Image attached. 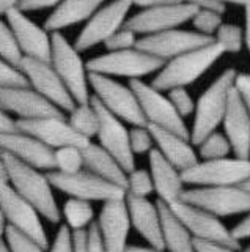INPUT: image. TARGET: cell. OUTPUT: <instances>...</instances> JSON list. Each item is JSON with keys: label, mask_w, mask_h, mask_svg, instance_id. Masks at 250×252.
Listing matches in <instances>:
<instances>
[{"label": "cell", "mask_w": 250, "mask_h": 252, "mask_svg": "<svg viewBox=\"0 0 250 252\" xmlns=\"http://www.w3.org/2000/svg\"><path fill=\"white\" fill-rule=\"evenodd\" d=\"M148 159H150V173L153 177L154 192L158 194L159 202L173 205L181 200L183 194L186 192V183L181 170L167 161L156 147L148 155Z\"/></svg>", "instance_id": "d4e9b609"}, {"label": "cell", "mask_w": 250, "mask_h": 252, "mask_svg": "<svg viewBox=\"0 0 250 252\" xmlns=\"http://www.w3.org/2000/svg\"><path fill=\"white\" fill-rule=\"evenodd\" d=\"M221 3L226 5V3H231V5H241L244 8H249L250 6V0H219Z\"/></svg>", "instance_id": "91938a15"}, {"label": "cell", "mask_w": 250, "mask_h": 252, "mask_svg": "<svg viewBox=\"0 0 250 252\" xmlns=\"http://www.w3.org/2000/svg\"><path fill=\"white\" fill-rule=\"evenodd\" d=\"M132 3L129 0H112L111 3L101 6L87 21L79 36L76 38V49L85 52L98 44H104L115 32L124 27Z\"/></svg>", "instance_id": "7c38bea8"}, {"label": "cell", "mask_w": 250, "mask_h": 252, "mask_svg": "<svg viewBox=\"0 0 250 252\" xmlns=\"http://www.w3.org/2000/svg\"><path fill=\"white\" fill-rule=\"evenodd\" d=\"M83 162H85V169L93 172L95 175L107 180L109 183H113L116 186L126 189L129 173L124 170V167L118 162L116 158H113L99 144L90 142L83 148Z\"/></svg>", "instance_id": "83f0119b"}, {"label": "cell", "mask_w": 250, "mask_h": 252, "mask_svg": "<svg viewBox=\"0 0 250 252\" xmlns=\"http://www.w3.org/2000/svg\"><path fill=\"white\" fill-rule=\"evenodd\" d=\"M0 59L6 60L11 65L18 66L21 65L24 54L18 44V39L14 36V32L11 30L10 24L2 19L0 16Z\"/></svg>", "instance_id": "d6a6232c"}, {"label": "cell", "mask_w": 250, "mask_h": 252, "mask_svg": "<svg viewBox=\"0 0 250 252\" xmlns=\"http://www.w3.org/2000/svg\"><path fill=\"white\" fill-rule=\"evenodd\" d=\"M0 107L14 114L18 120H36L46 117H63V110L46 99L32 87L0 89Z\"/></svg>", "instance_id": "d6986e66"}, {"label": "cell", "mask_w": 250, "mask_h": 252, "mask_svg": "<svg viewBox=\"0 0 250 252\" xmlns=\"http://www.w3.org/2000/svg\"><path fill=\"white\" fill-rule=\"evenodd\" d=\"M181 200L217 218L250 213V192L242 186H195L186 189Z\"/></svg>", "instance_id": "52a82bcc"}, {"label": "cell", "mask_w": 250, "mask_h": 252, "mask_svg": "<svg viewBox=\"0 0 250 252\" xmlns=\"http://www.w3.org/2000/svg\"><path fill=\"white\" fill-rule=\"evenodd\" d=\"M129 2L134 6H140L142 10H146V8H153L159 5L176 3V2H181V0H129Z\"/></svg>", "instance_id": "f5cc1de1"}, {"label": "cell", "mask_w": 250, "mask_h": 252, "mask_svg": "<svg viewBox=\"0 0 250 252\" xmlns=\"http://www.w3.org/2000/svg\"><path fill=\"white\" fill-rule=\"evenodd\" d=\"M154 192V183L151 173L145 169H134L128 175L126 194L136 197H148Z\"/></svg>", "instance_id": "8d00e7d4"}, {"label": "cell", "mask_w": 250, "mask_h": 252, "mask_svg": "<svg viewBox=\"0 0 250 252\" xmlns=\"http://www.w3.org/2000/svg\"><path fill=\"white\" fill-rule=\"evenodd\" d=\"M194 244H195V252H236L233 248L223 246V244L201 241V240H194Z\"/></svg>", "instance_id": "c3c4849f"}, {"label": "cell", "mask_w": 250, "mask_h": 252, "mask_svg": "<svg viewBox=\"0 0 250 252\" xmlns=\"http://www.w3.org/2000/svg\"><path fill=\"white\" fill-rule=\"evenodd\" d=\"M71 246L74 252H90L88 251V233L87 228L71 230Z\"/></svg>", "instance_id": "7dc6e473"}, {"label": "cell", "mask_w": 250, "mask_h": 252, "mask_svg": "<svg viewBox=\"0 0 250 252\" xmlns=\"http://www.w3.org/2000/svg\"><path fill=\"white\" fill-rule=\"evenodd\" d=\"M90 101L95 106L99 117V131L96 136L99 139V145L104 150H107L113 158H116L128 173L132 172L136 169V159H134L136 155L132 153L131 148L129 129L124 126L123 120L115 117L112 112H109L96 96L91 94Z\"/></svg>", "instance_id": "e0dca14e"}, {"label": "cell", "mask_w": 250, "mask_h": 252, "mask_svg": "<svg viewBox=\"0 0 250 252\" xmlns=\"http://www.w3.org/2000/svg\"><path fill=\"white\" fill-rule=\"evenodd\" d=\"M168 207L186 225V228L191 232L195 240L223 244V246L233 248L234 251L241 249V241L234 238L233 232L228 227H225L221 218L214 216L213 213L184 200H179L173 205H168Z\"/></svg>", "instance_id": "8fae6325"}, {"label": "cell", "mask_w": 250, "mask_h": 252, "mask_svg": "<svg viewBox=\"0 0 250 252\" xmlns=\"http://www.w3.org/2000/svg\"><path fill=\"white\" fill-rule=\"evenodd\" d=\"M6 228H8V220H6L5 213L2 211V208H0V240L5 238Z\"/></svg>", "instance_id": "680465c9"}, {"label": "cell", "mask_w": 250, "mask_h": 252, "mask_svg": "<svg viewBox=\"0 0 250 252\" xmlns=\"http://www.w3.org/2000/svg\"><path fill=\"white\" fill-rule=\"evenodd\" d=\"M181 175L184 183L191 186H242L250 180V159L226 156L198 161Z\"/></svg>", "instance_id": "ba28073f"}, {"label": "cell", "mask_w": 250, "mask_h": 252, "mask_svg": "<svg viewBox=\"0 0 250 252\" xmlns=\"http://www.w3.org/2000/svg\"><path fill=\"white\" fill-rule=\"evenodd\" d=\"M0 252H11L10 248H8V244H6L5 238L0 240Z\"/></svg>", "instance_id": "94428289"}, {"label": "cell", "mask_w": 250, "mask_h": 252, "mask_svg": "<svg viewBox=\"0 0 250 252\" xmlns=\"http://www.w3.org/2000/svg\"><path fill=\"white\" fill-rule=\"evenodd\" d=\"M68 122L85 139L91 140L93 137L98 136L99 117L95 106L91 104V101L83 102V104H76V107L69 112Z\"/></svg>", "instance_id": "4dcf8cb0"}, {"label": "cell", "mask_w": 250, "mask_h": 252, "mask_svg": "<svg viewBox=\"0 0 250 252\" xmlns=\"http://www.w3.org/2000/svg\"><path fill=\"white\" fill-rule=\"evenodd\" d=\"M52 186L58 191L68 194L74 199L87 200V202H109L115 199H124L126 189L109 183L107 180L95 175L93 172L83 169L77 173H60L57 170L48 172Z\"/></svg>", "instance_id": "9c48e42d"}, {"label": "cell", "mask_w": 250, "mask_h": 252, "mask_svg": "<svg viewBox=\"0 0 250 252\" xmlns=\"http://www.w3.org/2000/svg\"><path fill=\"white\" fill-rule=\"evenodd\" d=\"M222 125L234 156L250 159V114L236 89L230 93Z\"/></svg>", "instance_id": "603a6c76"}, {"label": "cell", "mask_w": 250, "mask_h": 252, "mask_svg": "<svg viewBox=\"0 0 250 252\" xmlns=\"http://www.w3.org/2000/svg\"><path fill=\"white\" fill-rule=\"evenodd\" d=\"M85 169L83 148L79 147H61L56 150V170L60 173H77Z\"/></svg>", "instance_id": "836d02e7"}, {"label": "cell", "mask_w": 250, "mask_h": 252, "mask_svg": "<svg viewBox=\"0 0 250 252\" xmlns=\"http://www.w3.org/2000/svg\"><path fill=\"white\" fill-rule=\"evenodd\" d=\"M131 136V148L134 155H150L151 150L156 147L153 134L148 126H132L129 131Z\"/></svg>", "instance_id": "ab89813d"}, {"label": "cell", "mask_w": 250, "mask_h": 252, "mask_svg": "<svg viewBox=\"0 0 250 252\" xmlns=\"http://www.w3.org/2000/svg\"><path fill=\"white\" fill-rule=\"evenodd\" d=\"M158 207L162 219L164 249L167 252H195V238L186 228V225L176 218L168 205L158 200Z\"/></svg>", "instance_id": "f1b7e54d"}, {"label": "cell", "mask_w": 250, "mask_h": 252, "mask_svg": "<svg viewBox=\"0 0 250 252\" xmlns=\"http://www.w3.org/2000/svg\"><path fill=\"white\" fill-rule=\"evenodd\" d=\"M148 128H150L153 134L156 148H158L161 155L166 158L167 161L173 164L176 169L184 172L198 162V155L195 153L192 142L189 139L179 136L176 132H171L168 129L159 128V126H154V125H148Z\"/></svg>", "instance_id": "484cf974"}, {"label": "cell", "mask_w": 250, "mask_h": 252, "mask_svg": "<svg viewBox=\"0 0 250 252\" xmlns=\"http://www.w3.org/2000/svg\"><path fill=\"white\" fill-rule=\"evenodd\" d=\"M48 252H74L71 246V228L66 224H63L58 228V232L49 246Z\"/></svg>", "instance_id": "7bdbcfd3"}, {"label": "cell", "mask_w": 250, "mask_h": 252, "mask_svg": "<svg viewBox=\"0 0 250 252\" xmlns=\"http://www.w3.org/2000/svg\"><path fill=\"white\" fill-rule=\"evenodd\" d=\"M0 208L5 213L8 225L28 235L44 249H49L48 233L41 222V215L32 203L26 200L16 189L8 185H0Z\"/></svg>", "instance_id": "4fadbf2b"}, {"label": "cell", "mask_w": 250, "mask_h": 252, "mask_svg": "<svg viewBox=\"0 0 250 252\" xmlns=\"http://www.w3.org/2000/svg\"><path fill=\"white\" fill-rule=\"evenodd\" d=\"M8 183H10L8 165H6V162L3 161V158H0V185H8Z\"/></svg>", "instance_id": "11a10c76"}, {"label": "cell", "mask_w": 250, "mask_h": 252, "mask_svg": "<svg viewBox=\"0 0 250 252\" xmlns=\"http://www.w3.org/2000/svg\"><path fill=\"white\" fill-rule=\"evenodd\" d=\"M19 69L26 74L27 81L33 90H36L46 99L54 102L63 112H71L77 102L66 89L65 82L52 66V63L24 57L19 65Z\"/></svg>", "instance_id": "2e32d148"}, {"label": "cell", "mask_w": 250, "mask_h": 252, "mask_svg": "<svg viewBox=\"0 0 250 252\" xmlns=\"http://www.w3.org/2000/svg\"><path fill=\"white\" fill-rule=\"evenodd\" d=\"M242 188H244V189H247V191L250 192V180H247V181H246V183H244V185H242Z\"/></svg>", "instance_id": "6125c7cd"}, {"label": "cell", "mask_w": 250, "mask_h": 252, "mask_svg": "<svg viewBox=\"0 0 250 252\" xmlns=\"http://www.w3.org/2000/svg\"><path fill=\"white\" fill-rule=\"evenodd\" d=\"M14 131H18V122L5 109L0 107V136Z\"/></svg>", "instance_id": "681fc988"}, {"label": "cell", "mask_w": 250, "mask_h": 252, "mask_svg": "<svg viewBox=\"0 0 250 252\" xmlns=\"http://www.w3.org/2000/svg\"><path fill=\"white\" fill-rule=\"evenodd\" d=\"M98 224L103 232L106 241L107 252H126L129 244V232H131V216L124 199H115L103 203L99 211Z\"/></svg>", "instance_id": "7402d4cb"}, {"label": "cell", "mask_w": 250, "mask_h": 252, "mask_svg": "<svg viewBox=\"0 0 250 252\" xmlns=\"http://www.w3.org/2000/svg\"><path fill=\"white\" fill-rule=\"evenodd\" d=\"M216 43L222 46V49L228 54H238L241 52L244 46V32L239 26L234 24H222L221 29L214 35Z\"/></svg>", "instance_id": "e575fe53"}, {"label": "cell", "mask_w": 250, "mask_h": 252, "mask_svg": "<svg viewBox=\"0 0 250 252\" xmlns=\"http://www.w3.org/2000/svg\"><path fill=\"white\" fill-rule=\"evenodd\" d=\"M18 129L41 140L48 147L57 150L61 147H79L85 148L91 140L85 139L77 132L68 118L63 117H46L36 120H16Z\"/></svg>", "instance_id": "ac0fdd59"}, {"label": "cell", "mask_w": 250, "mask_h": 252, "mask_svg": "<svg viewBox=\"0 0 250 252\" xmlns=\"http://www.w3.org/2000/svg\"><path fill=\"white\" fill-rule=\"evenodd\" d=\"M51 63L77 104L90 102V73L87 63L82 60L81 52L76 49V46L61 35V32H52Z\"/></svg>", "instance_id": "277c9868"}, {"label": "cell", "mask_w": 250, "mask_h": 252, "mask_svg": "<svg viewBox=\"0 0 250 252\" xmlns=\"http://www.w3.org/2000/svg\"><path fill=\"white\" fill-rule=\"evenodd\" d=\"M222 14L216 10H208V8H198L197 13L194 14L192 24L198 33L206 36H213L217 33V30L222 26Z\"/></svg>", "instance_id": "d590c367"}, {"label": "cell", "mask_w": 250, "mask_h": 252, "mask_svg": "<svg viewBox=\"0 0 250 252\" xmlns=\"http://www.w3.org/2000/svg\"><path fill=\"white\" fill-rule=\"evenodd\" d=\"M167 62L151 54L132 47L128 51L107 52L87 62L88 73H96L109 77H128L129 81L142 79L156 71H161Z\"/></svg>", "instance_id": "5b68a950"}, {"label": "cell", "mask_w": 250, "mask_h": 252, "mask_svg": "<svg viewBox=\"0 0 250 252\" xmlns=\"http://www.w3.org/2000/svg\"><path fill=\"white\" fill-rule=\"evenodd\" d=\"M61 216L71 230H79V228H87L91 222H95V208H93L91 202L69 197L63 203Z\"/></svg>", "instance_id": "f546056e"}, {"label": "cell", "mask_w": 250, "mask_h": 252, "mask_svg": "<svg viewBox=\"0 0 250 252\" xmlns=\"http://www.w3.org/2000/svg\"><path fill=\"white\" fill-rule=\"evenodd\" d=\"M214 41L216 39L213 36H206L198 33V32L171 29L167 32H161V33L139 38L136 47L158 59H162L164 62H168L178 57V55H183L194 49H200V47L208 46Z\"/></svg>", "instance_id": "9a60e30c"}, {"label": "cell", "mask_w": 250, "mask_h": 252, "mask_svg": "<svg viewBox=\"0 0 250 252\" xmlns=\"http://www.w3.org/2000/svg\"><path fill=\"white\" fill-rule=\"evenodd\" d=\"M168 98L171 101V104L176 109V112L184 117H189L195 112V102L191 96V93L186 90V87H178V89H171L168 90Z\"/></svg>", "instance_id": "60d3db41"}, {"label": "cell", "mask_w": 250, "mask_h": 252, "mask_svg": "<svg viewBox=\"0 0 250 252\" xmlns=\"http://www.w3.org/2000/svg\"><path fill=\"white\" fill-rule=\"evenodd\" d=\"M106 0H63L46 19L44 29L48 32H60L66 27L88 21Z\"/></svg>", "instance_id": "4316f807"}, {"label": "cell", "mask_w": 250, "mask_h": 252, "mask_svg": "<svg viewBox=\"0 0 250 252\" xmlns=\"http://www.w3.org/2000/svg\"><path fill=\"white\" fill-rule=\"evenodd\" d=\"M234 89L238 90L239 96L244 101V104L250 114V74L249 73H238Z\"/></svg>", "instance_id": "f6af8a7d"}, {"label": "cell", "mask_w": 250, "mask_h": 252, "mask_svg": "<svg viewBox=\"0 0 250 252\" xmlns=\"http://www.w3.org/2000/svg\"><path fill=\"white\" fill-rule=\"evenodd\" d=\"M0 147L5 153L38 170H56V150L27 132L14 131L0 136Z\"/></svg>", "instance_id": "44dd1931"}, {"label": "cell", "mask_w": 250, "mask_h": 252, "mask_svg": "<svg viewBox=\"0 0 250 252\" xmlns=\"http://www.w3.org/2000/svg\"><path fill=\"white\" fill-rule=\"evenodd\" d=\"M238 71L234 68L225 69L208 89L200 94L194 112V125L191 129L192 145H198L211 132L217 131L222 125L228 107L230 93L234 89Z\"/></svg>", "instance_id": "7a4b0ae2"}, {"label": "cell", "mask_w": 250, "mask_h": 252, "mask_svg": "<svg viewBox=\"0 0 250 252\" xmlns=\"http://www.w3.org/2000/svg\"><path fill=\"white\" fill-rule=\"evenodd\" d=\"M244 14H246V27H244V39H246V46L250 52V6L244 8Z\"/></svg>", "instance_id": "9f6ffc18"}, {"label": "cell", "mask_w": 250, "mask_h": 252, "mask_svg": "<svg viewBox=\"0 0 250 252\" xmlns=\"http://www.w3.org/2000/svg\"><path fill=\"white\" fill-rule=\"evenodd\" d=\"M5 18L14 32V36L18 39V44L24 57L51 63L52 33H49L44 27L38 26L36 22L28 18L26 11L19 10V8L10 11Z\"/></svg>", "instance_id": "ffe728a7"}, {"label": "cell", "mask_w": 250, "mask_h": 252, "mask_svg": "<svg viewBox=\"0 0 250 252\" xmlns=\"http://www.w3.org/2000/svg\"><path fill=\"white\" fill-rule=\"evenodd\" d=\"M2 155H3V150H2V147H0V158H2Z\"/></svg>", "instance_id": "be15d7a7"}, {"label": "cell", "mask_w": 250, "mask_h": 252, "mask_svg": "<svg viewBox=\"0 0 250 252\" xmlns=\"http://www.w3.org/2000/svg\"><path fill=\"white\" fill-rule=\"evenodd\" d=\"M184 3H191L198 8H208V10H216L219 13H225V5L219 0H181Z\"/></svg>", "instance_id": "816d5d0a"}, {"label": "cell", "mask_w": 250, "mask_h": 252, "mask_svg": "<svg viewBox=\"0 0 250 252\" xmlns=\"http://www.w3.org/2000/svg\"><path fill=\"white\" fill-rule=\"evenodd\" d=\"M126 205L131 216V224L136 232L148 243V246L164 249L162 219L158 202L153 203L146 197L126 194Z\"/></svg>", "instance_id": "cb8c5ba5"}, {"label": "cell", "mask_w": 250, "mask_h": 252, "mask_svg": "<svg viewBox=\"0 0 250 252\" xmlns=\"http://www.w3.org/2000/svg\"><path fill=\"white\" fill-rule=\"evenodd\" d=\"M3 161L10 170V183L16 191L40 211V215L52 224H58L61 211L57 205L54 188L48 173H41L38 169L16 159L14 156L3 152Z\"/></svg>", "instance_id": "6da1fadb"}, {"label": "cell", "mask_w": 250, "mask_h": 252, "mask_svg": "<svg viewBox=\"0 0 250 252\" xmlns=\"http://www.w3.org/2000/svg\"><path fill=\"white\" fill-rule=\"evenodd\" d=\"M87 233H88V251L90 252H107L106 251V241L103 232H101L98 220L91 222L87 227Z\"/></svg>", "instance_id": "ee69618b"}, {"label": "cell", "mask_w": 250, "mask_h": 252, "mask_svg": "<svg viewBox=\"0 0 250 252\" xmlns=\"http://www.w3.org/2000/svg\"><path fill=\"white\" fill-rule=\"evenodd\" d=\"M197 10L198 6L184 2L146 8V10H142L128 18L124 27L143 36L161 33V32H167L171 29H179V26L192 21Z\"/></svg>", "instance_id": "5bb4252c"}, {"label": "cell", "mask_w": 250, "mask_h": 252, "mask_svg": "<svg viewBox=\"0 0 250 252\" xmlns=\"http://www.w3.org/2000/svg\"><path fill=\"white\" fill-rule=\"evenodd\" d=\"M5 241L11 252H48L40 243H36L28 235L19 232L13 225H8L5 233Z\"/></svg>", "instance_id": "74e56055"}, {"label": "cell", "mask_w": 250, "mask_h": 252, "mask_svg": "<svg viewBox=\"0 0 250 252\" xmlns=\"http://www.w3.org/2000/svg\"><path fill=\"white\" fill-rule=\"evenodd\" d=\"M22 3V0H0V16H6L10 11L16 10Z\"/></svg>", "instance_id": "db71d44e"}, {"label": "cell", "mask_w": 250, "mask_h": 252, "mask_svg": "<svg viewBox=\"0 0 250 252\" xmlns=\"http://www.w3.org/2000/svg\"><path fill=\"white\" fill-rule=\"evenodd\" d=\"M13 87H30V84L18 66L0 59V89H13Z\"/></svg>", "instance_id": "f35d334b"}, {"label": "cell", "mask_w": 250, "mask_h": 252, "mask_svg": "<svg viewBox=\"0 0 250 252\" xmlns=\"http://www.w3.org/2000/svg\"><path fill=\"white\" fill-rule=\"evenodd\" d=\"M244 252H250V246H249V248H247V249H246Z\"/></svg>", "instance_id": "e7e4bbea"}, {"label": "cell", "mask_w": 250, "mask_h": 252, "mask_svg": "<svg viewBox=\"0 0 250 252\" xmlns=\"http://www.w3.org/2000/svg\"><path fill=\"white\" fill-rule=\"evenodd\" d=\"M90 89L109 112L132 126H148L137 94L129 85H123L113 77L90 73Z\"/></svg>", "instance_id": "8992f818"}, {"label": "cell", "mask_w": 250, "mask_h": 252, "mask_svg": "<svg viewBox=\"0 0 250 252\" xmlns=\"http://www.w3.org/2000/svg\"><path fill=\"white\" fill-rule=\"evenodd\" d=\"M129 87L137 94L148 125L159 126V128L176 132L191 140V131L186 126L184 118L176 112V109L171 104L168 94H164V92L154 89L151 84L143 82L142 79L129 81Z\"/></svg>", "instance_id": "30bf717a"}, {"label": "cell", "mask_w": 250, "mask_h": 252, "mask_svg": "<svg viewBox=\"0 0 250 252\" xmlns=\"http://www.w3.org/2000/svg\"><path fill=\"white\" fill-rule=\"evenodd\" d=\"M63 0H22L19 10L22 11H40L46 8H57Z\"/></svg>", "instance_id": "bcb514c9"}, {"label": "cell", "mask_w": 250, "mask_h": 252, "mask_svg": "<svg viewBox=\"0 0 250 252\" xmlns=\"http://www.w3.org/2000/svg\"><path fill=\"white\" fill-rule=\"evenodd\" d=\"M225 51L219 43H211L200 49L189 51L168 60L153 79L151 85L161 92H168L178 87L191 85L206 73L222 57Z\"/></svg>", "instance_id": "3957f363"}, {"label": "cell", "mask_w": 250, "mask_h": 252, "mask_svg": "<svg viewBox=\"0 0 250 252\" xmlns=\"http://www.w3.org/2000/svg\"><path fill=\"white\" fill-rule=\"evenodd\" d=\"M231 232L236 240H247L250 238V213L244 216V219L239 220V222L231 228Z\"/></svg>", "instance_id": "f907efd6"}, {"label": "cell", "mask_w": 250, "mask_h": 252, "mask_svg": "<svg viewBox=\"0 0 250 252\" xmlns=\"http://www.w3.org/2000/svg\"><path fill=\"white\" fill-rule=\"evenodd\" d=\"M136 35L137 33H134V32L129 30L128 27H123L118 32H115V33L104 43V46H106V49L109 52L132 49V47H136V44H137V36Z\"/></svg>", "instance_id": "b9f144b4"}, {"label": "cell", "mask_w": 250, "mask_h": 252, "mask_svg": "<svg viewBox=\"0 0 250 252\" xmlns=\"http://www.w3.org/2000/svg\"><path fill=\"white\" fill-rule=\"evenodd\" d=\"M197 147H198V156L201 158V161L221 159V158H226L233 152L228 137L225 136V132H219V131L211 132Z\"/></svg>", "instance_id": "1f68e13d"}, {"label": "cell", "mask_w": 250, "mask_h": 252, "mask_svg": "<svg viewBox=\"0 0 250 252\" xmlns=\"http://www.w3.org/2000/svg\"><path fill=\"white\" fill-rule=\"evenodd\" d=\"M126 252H167V251L153 248V246H129Z\"/></svg>", "instance_id": "6f0895ef"}]
</instances>
